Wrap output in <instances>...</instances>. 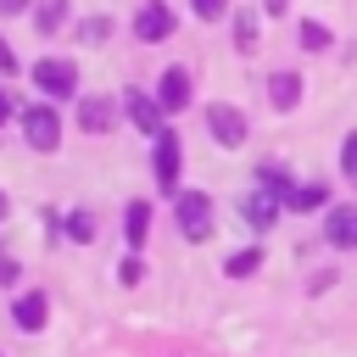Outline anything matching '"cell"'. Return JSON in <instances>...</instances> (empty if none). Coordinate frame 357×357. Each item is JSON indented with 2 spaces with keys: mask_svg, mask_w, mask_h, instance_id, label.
Segmentation results:
<instances>
[{
  "mask_svg": "<svg viewBox=\"0 0 357 357\" xmlns=\"http://www.w3.org/2000/svg\"><path fill=\"white\" fill-rule=\"evenodd\" d=\"M324 234H329V245L351 251V245H357V206H335L329 223H324Z\"/></svg>",
  "mask_w": 357,
  "mask_h": 357,
  "instance_id": "cell-8",
  "label": "cell"
},
{
  "mask_svg": "<svg viewBox=\"0 0 357 357\" xmlns=\"http://www.w3.org/2000/svg\"><path fill=\"white\" fill-rule=\"evenodd\" d=\"M167 28H173V11L162 0H145L134 17V39H167Z\"/></svg>",
  "mask_w": 357,
  "mask_h": 357,
  "instance_id": "cell-7",
  "label": "cell"
},
{
  "mask_svg": "<svg viewBox=\"0 0 357 357\" xmlns=\"http://www.w3.org/2000/svg\"><path fill=\"white\" fill-rule=\"evenodd\" d=\"M123 234H128V245H139V240L151 234V201H128V212H123Z\"/></svg>",
  "mask_w": 357,
  "mask_h": 357,
  "instance_id": "cell-13",
  "label": "cell"
},
{
  "mask_svg": "<svg viewBox=\"0 0 357 357\" xmlns=\"http://www.w3.org/2000/svg\"><path fill=\"white\" fill-rule=\"evenodd\" d=\"M6 117H11V100H6V95H0V123H6Z\"/></svg>",
  "mask_w": 357,
  "mask_h": 357,
  "instance_id": "cell-30",
  "label": "cell"
},
{
  "mask_svg": "<svg viewBox=\"0 0 357 357\" xmlns=\"http://www.w3.org/2000/svg\"><path fill=\"white\" fill-rule=\"evenodd\" d=\"M178 167H184L178 134H156V190L162 195H178Z\"/></svg>",
  "mask_w": 357,
  "mask_h": 357,
  "instance_id": "cell-3",
  "label": "cell"
},
{
  "mask_svg": "<svg viewBox=\"0 0 357 357\" xmlns=\"http://www.w3.org/2000/svg\"><path fill=\"white\" fill-rule=\"evenodd\" d=\"M67 240H95V218L89 212H73L67 218Z\"/></svg>",
  "mask_w": 357,
  "mask_h": 357,
  "instance_id": "cell-20",
  "label": "cell"
},
{
  "mask_svg": "<svg viewBox=\"0 0 357 357\" xmlns=\"http://www.w3.org/2000/svg\"><path fill=\"white\" fill-rule=\"evenodd\" d=\"M22 128H28V145L33 151H56V139H61V117L50 106H28L22 112Z\"/></svg>",
  "mask_w": 357,
  "mask_h": 357,
  "instance_id": "cell-4",
  "label": "cell"
},
{
  "mask_svg": "<svg viewBox=\"0 0 357 357\" xmlns=\"http://www.w3.org/2000/svg\"><path fill=\"white\" fill-rule=\"evenodd\" d=\"M257 262H262L257 251H234V257L223 262V273H229V279H251V273H257Z\"/></svg>",
  "mask_w": 357,
  "mask_h": 357,
  "instance_id": "cell-18",
  "label": "cell"
},
{
  "mask_svg": "<svg viewBox=\"0 0 357 357\" xmlns=\"http://www.w3.org/2000/svg\"><path fill=\"white\" fill-rule=\"evenodd\" d=\"M301 45L307 50H329V28L324 22H301Z\"/></svg>",
  "mask_w": 357,
  "mask_h": 357,
  "instance_id": "cell-19",
  "label": "cell"
},
{
  "mask_svg": "<svg viewBox=\"0 0 357 357\" xmlns=\"http://www.w3.org/2000/svg\"><path fill=\"white\" fill-rule=\"evenodd\" d=\"M22 6H28V0H0V11H22Z\"/></svg>",
  "mask_w": 357,
  "mask_h": 357,
  "instance_id": "cell-29",
  "label": "cell"
},
{
  "mask_svg": "<svg viewBox=\"0 0 357 357\" xmlns=\"http://www.w3.org/2000/svg\"><path fill=\"white\" fill-rule=\"evenodd\" d=\"M234 39H240V50H251V17H240V22H234Z\"/></svg>",
  "mask_w": 357,
  "mask_h": 357,
  "instance_id": "cell-25",
  "label": "cell"
},
{
  "mask_svg": "<svg viewBox=\"0 0 357 357\" xmlns=\"http://www.w3.org/2000/svg\"><path fill=\"white\" fill-rule=\"evenodd\" d=\"M223 6H229V0H195V17L212 22V17H223Z\"/></svg>",
  "mask_w": 357,
  "mask_h": 357,
  "instance_id": "cell-23",
  "label": "cell"
},
{
  "mask_svg": "<svg viewBox=\"0 0 357 357\" xmlns=\"http://www.w3.org/2000/svg\"><path fill=\"white\" fill-rule=\"evenodd\" d=\"M257 178H262V190H273V195H290V190H296L290 173H284V167H268V162L257 167Z\"/></svg>",
  "mask_w": 357,
  "mask_h": 357,
  "instance_id": "cell-17",
  "label": "cell"
},
{
  "mask_svg": "<svg viewBox=\"0 0 357 357\" xmlns=\"http://www.w3.org/2000/svg\"><path fill=\"white\" fill-rule=\"evenodd\" d=\"M61 17H67V0H45V6L33 11V28H39V33H56Z\"/></svg>",
  "mask_w": 357,
  "mask_h": 357,
  "instance_id": "cell-15",
  "label": "cell"
},
{
  "mask_svg": "<svg viewBox=\"0 0 357 357\" xmlns=\"http://www.w3.org/2000/svg\"><path fill=\"white\" fill-rule=\"evenodd\" d=\"M112 117H117V112H112V100H100V95H89V100L78 106V123H84L89 134H106V128H112Z\"/></svg>",
  "mask_w": 357,
  "mask_h": 357,
  "instance_id": "cell-11",
  "label": "cell"
},
{
  "mask_svg": "<svg viewBox=\"0 0 357 357\" xmlns=\"http://www.w3.org/2000/svg\"><path fill=\"white\" fill-rule=\"evenodd\" d=\"M0 218H6V195H0Z\"/></svg>",
  "mask_w": 357,
  "mask_h": 357,
  "instance_id": "cell-31",
  "label": "cell"
},
{
  "mask_svg": "<svg viewBox=\"0 0 357 357\" xmlns=\"http://www.w3.org/2000/svg\"><path fill=\"white\" fill-rule=\"evenodd\" d=\"M106 33H112V22H106V17H89V22H84V45H89V39H95V45H100V39H106Z\"/></svg>",
  "mask_w": 357,
  "mask_h": 357,
  "instance_id": "cell-22",
  "label": "cell"
},
{
  "mask_svg": "<svg viewBox=\"0 0 357 357\" xmlns=\"http://www.w3.org/2000/svg\"><path fill=\"white\" fill-rule=\"evenodd\" d=\"M173 218H178V234H184V240H206V234H212V195L178 190V195H173Z\"/></svg>",
  "mask_w": 357,
  "mask_h": 357,
  "instance_id": "cell-1",
  "label": "cell"
},
{
  "mask_svg": "<svg viewBox=\"0 0 357 357\" xmlns=\"http://www.w3.org/2000/svg\"><path fill=\"white\" fill-rule=\"evenodd\" d=\"M0 73H17V56L6 50V39H0Z\"/></svg>",
  "mask_w": 357,
  "mask_h": 357,
  "instance_id": "cell-27",
  "label": "cell"
},
{
  "mask_svg": "<svg viewBox=\"0 0 357 357\" xmlns=\"http://www.w3.org/2000/svg\"><path fill=\"white\" fill-rule=\"evenodd\" d=\"M206 128H212L218 145H240V139H245V112L218 100V106H206Z\"/></svg>",
  "mask_w": 357,
  "mask_h": 357,
  "instance_id": "cell-5",
  "label": "cell"
},
{
  "mask_svg": "<svg viewBox=\"0 0 357 357\" xmlns=\"http://www.w3.org/2000/svg\"><path fill=\"white\" fill-rule=\"evenodd\" d=\"M262 6H268V17H279V11L290 6V0H262Z\"/></svg>",
  "mask_w": 357,
  "mask_h": 357,
  "instance_id": "cell-28",
  "label": "cell"
},
{
  "mask_svg": "<svg viewBox=\"0 0 357 357\" xmlns=\"http://www.w3.org/2000/svg\"><path fill=\"white\" fill-rule=\"evenodd\" d=\"M268 100H273L279 112H290V106L301 100V78H296V73H273V78H268Z\"/></svg>",
  "mask_w": 357,
  "mask_h": 357,
  "instance_id": "cell-10",
  "label": "cell"
},
{
  "mask_svg": "<svg viewBox=\"0 0 357 357\" xmlns=\"http://www.w3.org/2000/svg\"><path fill=\"white\" fill-rule=\"evenodd\" d=\"M45 318H50L45 296H22L17 301V329H45Z\"/></svg>",
  "mask_w": 357,
  "mask_h": 357,
  "instance_id": "cell-14",
  "label": "cell"
},
{
  "mask_svg": "<svg viewBox=\"0 0 357 357\" xmlns=\"http://www.w3.org/2000/svg\"><path fill=\"white\" fill-rule=\"evenodd\" d=\"M0 284H17V262H6V257H0Z\"/></svg>",
  "mask_w": 357,
  "mask_h": 357,
  "instance_id": "cell-26",
  "label": "cell"
},
{
  "mask_svg": "<svg viewBox=\"0 0 357 357\" xmlns=\"http://www.w3.org/2000/svg\"><path fill=\"white\" fill-rule=\"evenodd\" d=\"M33 84H39L45 95H73V89H78V67H73L67 56H45V61L33 67Z\"/></svg>",
  "mask_w": 357,
  "mask_h": 357,
  "instance_id": "cell-2",
  "label": "cell"
},
{
  "mask_svg": "<svg viewBox=\"0 0 357 357\" xmlns=\"http://www.w3.org/2000/svg\"><path fill=\"white\" fill-rule=\"evenodd\" d=\"M123 112H128V123H134L139 134H167V128H162V100L128 89V95H123Z\"/></svg>",
  "mask_w": 357,
  "mask_h": 357,
  "instance_id": "cell-6",
  "label": "cell"
},
{
  "mask_svg": "<svg viewBox=\"0 0 357 357\" xmlns=\"http://www.w3.org/2000/svg\"><path fill=\"white\" fill-rule=\"evenodd\" d=\"M340 173L357 178V134H346V145H340Z\"/></svg>",
  "mask_w": 357,
  "mask_h": 357,
  "instance_id": "cell-21",
  "label": "cell"
},
{
  "mask_svg": "<svg viewBox=\"0 0 357 357\" xmlns=\"http://www.w3.org/2000/svg\"><path fill=\"white\" fill-rule=\"evenodd\" d=\"M245 218H251V229H268V223L279 218V195H273V190H257V195L245 201Z\"/></svg>",
  "mask_w": 357,
  "mask_h": 357,
  "instance_id": "cell-12",
  "label": "cell"
},
{
  "mask_svg": "<svg viewBox=\"0 0 357 357\" xmlns=\"http://www.w3.org/2000/svg\"><path fill=\"white\" fill-rule=\"evenodd\" d=\"M139 273H145V268H139V257H128V262H123V273H117V279H123V284H139Z\"/></svg>",
  "mask_w": 357,
  "mask_h": 357,
  "instance_id": "cell-24",
  "label": "cell"
},
{
  "mask_svg": "<svg viewBox=\"0 0 357 357\" xmlns=\"http://www.w3.org/2000/svg\"><path fill=\"white\" fill-rule=\"evenodd\" d=\"M156 100H162V112L190 106V73H184V67H167V73H162V95H156Z\"/></svg>",
  "mask_w": 357,
  "mask_h": 357,
  "instance_id": "cell-9",
  "label": "cell"
},
{
  "mask_svg": "<svg viewBox=\"0 0 357 357\" xmlns=\"http://www.w3.org/2000/svg\"><path fill=\"white\" fill-rule=\"evenodd\" d=\"M284 201H290V206H301V212H312V206H324L329 195H324V184H296Z\"/></svg>",
  "mask_w": 357,
  "mask_h": 357,
  "instance_id": "cell-16",
  "label": "cell"
}]
</instances>
